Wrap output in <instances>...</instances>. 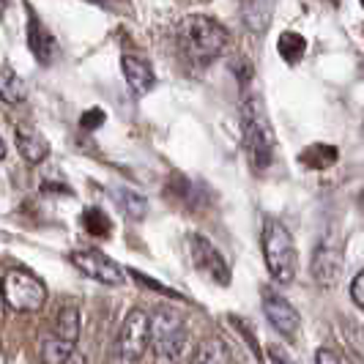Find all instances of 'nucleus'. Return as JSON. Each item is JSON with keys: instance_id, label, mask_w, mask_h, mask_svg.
<instances>
[{"instance_id": "14", "label": "nucleus", "mask_w": 364, "mask_h": 364, "mask_svg": "<svg viewBox=\"0 0 364 364\" xmlns=\"http://www.w3.org/2000/svg\"><path fill=\"white\" fill-rule=\"evenodd\" d=\"M17 151L25 156V162L38 164L50 156V143L38 134L36 129L22 127V129H17Z\"/></svg>"}, {"instance_id": "11", "label": "nucleus", "mask_w": 364, "mask_h": 364, "mask_svg": "<svg viewBox=\"0 0 364 364\" xmlns=\"http://www.w3.org/2000/svg\"><path fill=\"white\" fill-rule=\"evenodd\" d=\"M121 69H124V77H127L129 91L134 93V96H146V93L154 91L156 74H154V69H151V63H148L146 58L127 53L121 58Z\"/></svg>"}, {"instance_id": "10", "label": "nucleus", "mask_w": 364, "mask_h": 364, "mask_svg": "<svg viewBox=\"0 0 364 364\" xmlns=\"http://www.w3.org/2000/svg\"><path fill=\"white\" fill-rule=\"evenodd\" d=\"M310 272L318 285H334L343 274V252L334 244H326V241L318 244V250L312 255Z\"/></svg>"}, {"instance_id": "27", "label": "nucleus", "mask_w": 364, "mask_h": 364, "mask_svg": "<svg viewBox=\"0 0 364 364\" xmlns=\"http://www.w3.org/2000/svg\"><path fill=\"white\" fill-rule=\"evenodd\" d=\"M6 156V143H3V137H0V159Z\"/></svg>"}, {"instance_id": "8", "label": "nucleus", "mask_w": 364, "mask_h": 364, "mask_svg": "<svg viewBox=\"0 0 364 364\" xmlns=\"http://www.w3.org/2000/svg\"><path fill=\"white\" fill-rule=\"evenodd\" d=\"M189 247H192V263L200 274H205L211 282L219 285H230V269L225 263V257L217 247L203 236V233H192L189 238Z\"/></svg>"}, {"instance_id": "13", "label": "nucleus", "mask_w": 364, "mask_h": 364, "mask_svg": "<svg viewBox=\"0 0 364 364\" xmlns=\"http://www.w3.org/2000/svg\"><path fill=\"white\" fill-rule=\"evenodd\" d=\"M50 331L55 337H60L66 346H77V340H80V310H77V304H63L55 315Z\"/></svg>"}, {"instance_id": "15", "label": "nucleus", "mask_w": 364, "mask_h": 364, "mask_svg": "<svg viewBox=\"0 0 364 364\" xmlns=\"http://www.w3.org/2000/svg\"><path fill=\"white\" fill-rule=\"evenodd\" d=\"M340 159V151L328 143H312L299 154V162L310 170H326Z\"/></svg>"}, {"instance_id": "9", "label": "nucleus", "mask_w": 364, "mask_h": 364, "mask_svg": "<svg viewBox=\"0 0 364 364\" xmlns=\"http://www.w3.org/2000/svg\"><path fill=\"white\" fill-rule=\"evenodd\" d=\"M263 312H266V321L272 323L282 337H293L299 326H301V315L296 312L288 299H282L279 293L263 291Z\"/></svg>"}, {"instance_id": "16", "label": "nucleus", "mask_w": 364, "mask_h": 364, "mask_svg": "<svg viewBox=\"0 0 364 364\" xmlns=\"http://www.w3.org/2000/svg\"><path fill=\"white\" fill-rule=\"evenodd\" d=\"M112 198L118 203V208L132 219H143L148 211V200L137 192V189H129V186H115L112 189Z\"/></svg>"}, {"instance_id": "6", "label": "nucleus", "mask_w": 364, "mask_h": 364, "mask_svg": "<svg viewBox=\"0 0 364 364\" xmlns=\"http://www.w3.org/2000/svg\"><path fill=\"white\" fill-rule=\"evenodd\" d=\"M3 293H6V304L17 312H38L47 304L44 282H38L33 274L22 269L3 274Z\"/></svg>"}, {"instance_id": "20", "label": "nucleus", "mask_w": 364, "mask_h": 364, "mask_svg": "<svg viewBox=\"0 0 364 364\" xmlns=\"http://www.w3.org/2000/svg\"><path fill=\"white\" fill-rule=\"evenodd\" d=\"M82 228H85L88 236L107 238L109 230H112V222H109V217L102 211V208H88V211L82 214Z\"/></svg>"}, {"instance_id": "2", "label": "nucleus", "mask_w": 364, "mask_h": 364, "mask_svg": "<svg viewBox=\"0 0 364 364\" xmlns=\"http://www.w3.org/2000/svg\"><path fill=\"white\" fill-rule=\"evenodd\" d=\"M241 134H244V146H247L252 170L266 173L274 159V132L266 107H263V99L255 93H247L241 102Z\"/></svg>"}, {"instance_id": "17", "label": "nucleus", "mask_w": 364, "mask_h": 364, "mask_svg": "<svg viewBox=\"0 0 364 364\" xmlns=\"http://www.w3.org/2000/svg\"><path fill=\"white\" fill-rule=\"evenodd\" d=\"M228 348L219 337H205L200 340V346L195 350V359L192 364H228Z\"/></svg>"}, {"instance_id": "4", "label": "nucleus", "mask_w": 364, "mask_h": 364, "mask_svg": "<svg viewBox=\"0 0 364 364\" xmlns=\"http://www.w3.org/2000/svg\"><path fill=\"white\" fill-rule=\"evenodd\" d=\"M263 257L274 279L282 285H291L296 277V247L288 228L272 217L263 222Z\"/></svg>"}, {"instance_id": "22", "label": "nucleus", "mask_w": 364, "mask_h": 364, "mask_svg": "<svg viewBox=\"0 0 364 364\" xmlns=\"http://www.w3.org/2000/svg\"><path fill=\"white\" fill-rule=\"evenodd\" d=\"M132 277H134V282H140L143 288H151V291H156V293H164V296H173V299H181V293H176V291H170V288H164V285H159V282H154V279H148L146 274H140V272H134L132 269Z\"/></svg>"}, {"instance_id": "21", "label": "nucleus", "mask_w": 364, "mask_h": 364, "mask_svg": "<svg viewBox=\"0 0 364 364\" xmlns=\"http://www.w3.org/2000/svg\"><path fill=\"white\" fill-rule=\"evenodd\" d=\"M107 121V115H105V109L99 107H91L82 112V118H80V127L85 129V132H93V129H99L102 124Z\"/></svg>"}, {"instance_id": "19", "label": "nucleus", "mask_w": 364, "mask_h": 364, "mask_svg": "<svg viewBox=\"0 0 364 364\" xmlns=\"http://www.w3.org/2000/svg\"><path fill=\"white\" fill-rule=\"evenodd\" d=\"M277 50L285 58V63L296 66V63L304 58V53H307V41H304V36H299V33H293V31H285V33L279 36V41H277Z\"/></svg>"}, {"instance_id": "7", "label": "nucleus", "mask_w": 364, "mask_h": 364, "mask_svg": "<svg viewBox=\"0 0 364 364\" xmlns=\"http://www.w3.org/2000/svg\"><path fill=\"white\" fill-rule=\"evenodd\" d=\"M69 263H72L77 272H82L85 277H91L102 285H124V272L121 266L107 257L99 250H77L69 252Z\"/></svg>"}, {"instance_id": "26", "label": "nucleus", "mask_w": 364, "mask_h": 364, "mask_svg": "<svg viewBox=\"0 0 364 364\" xmlns=\"http://www.w3.org/2000/svg\"><path fill=\"white\" fill-rule=\"evenodd\" d=\"M6 293H3V277H0V321H3V312H6Z\"/></svg>"}, {"instance_id": "3", "label": "nucleus", "mask_w": 364, "mask_h": 364, "mask_svg": "<svg viewBox=\"0 0 364 364\" xmlns=\"http://www.w3.org/2000/svg\"><path fill=\"white\" fill-rule=\"evenodd\" d=\"M151 346L156 350V359L164 364L181 362L189 350V331L186 321L170 307H156L151 315Z\"/></svg>"}, {"instance_id": "5", "label": "nucleus", "mask_w": 364, "mask_h": 364, "mask_svg": "<svg viewBox=\"0 0 364 364\" xmlns=\"http://www.w3.org/2000/svg\"><path fill=\"white\" fill-rule=\"evenodd\" d=\"M148 346H151V315L140 307L127 312L118 340H115V353L112 362L115 364H137L146 356Z\"/></svg>"}, {"instance_id": "25", "label": "nucleus", "mask_w": 364, "mask_h": 364, "mask_svg": "<svg viewBox=\"0 0 364 364\" xmlns=\"http://www.w3.org/2000/svg\"><path fill=\"white\" fill-rule=\"evenodd\" d=\"M269 356H272V359H274L277 364H296V362L291 359V356H288L285 350H279V348H269Z\"/></svg>"}, {"instance_id": "12", "label": "nucleus", "mask_w": 364, "mask_h": 364, "mask_svg": "<svg viewBox=\"0 0 364 364\" xmlns=\"http://www.w3.org/2000/svg\"><path fill=\"white\" fill-rule=\"evenodd\" d=\"M28 47H31V53L36 55L38 63H53L58 58V41L33 14L28 19Z\"/></svg>"}, {"instance_id": "1", "label": "nucleus", "mask_w": 364, "mask_h": 364, "mask_svg": "<svg viewBox=\"0 0 364 364\" xmlns=\"http://www.w3.org/2000/svg\"><path fill=\"white\" fill-rule=\"evenodd\" d=\"M178 44H181L183 58L195 66V69H205L208 63H214L219 55L228 47V31L219 25L217 19L203 17H186L178 31Z\"/></svg>"}, {"instance_id": "29", "label": "nucleus", "mask_w": 364, "mask_h": 364, "mask_svg": "<svg viewBox=\"0 0 364 364\" xmlns=\"http://www.w3.org/2000/svg\"><path fill=\"white\" fill-rule=\"evenodd\" d=\"M88 3H107V0H88Z\"/></svg>"}, {"instance_id": "30", "label": "nucleus", "mask_w": 364, "mask_h": 364, "mask_svg": "<svg viewBox=\"0 0 364 364\" xmlns=\"http://www.w3.org/2000/svg\"><path fill=\"white\" fill-rule=\"evenodd\" d=\"M359 3H362V6H364V0H359Z\"/></svg>"}, {"instance_id": "24", "label": "nucleus", "mask_w": 364, "mask_h": 364, "mask_svg": "<svg viewBox=\"0 0 364 364\" xmlns=\"http://www.w3.org/2000/svg\"><path fill=\"white\" fill-rule=\"evenodd\" d=\"M315 364H343V362H340V356H337L334 350H328V348H318V353H315Z\"/></svg>"}, {"instance_id": "18", "label": "nucleus", "mask_w": 364, "mask_h": 364, "mask_svg": "<svg viewBox=\"0 0 364 364\" xmlns=\"http://www.w3.org/2000/svg\"><path fill=\"white\" fill-rule=\"evenodd\" d=\"M0 102H6V105H22L25 102V85H22L19 74L11 72L9 66L0 69Z\"/></svg>"}, {"instance_id": "23", "label": "nucleus", "mask_w": 364, "mask_h": 364, "mask_svg": "<svg viewBox=\"0 0 364 364\" xmlns=\"http://www.w3.org/2000/svg\"><path fill=\"white\" fill-rule=\"evenodd\" d=\"M350 299H353V304L364 310V269L356 277H353V282H350Z\"/></svg>"}, {"instance_id": "28", "label": "nucleus", "mask_w": 364, "mask_h": 364, "mask_svg": "<svg viewBox=\"0 0 364 364\" xmlns=\"http://www.w3.org/2000/svg\"><path fill=\"white\" fill-rule=\"evenodd\" d=\"M6 6H9V0H0V11H3V9H6Z\"/></svg>"}]
</instances>
